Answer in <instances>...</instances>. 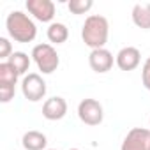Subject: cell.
Here are the masks:
<instances>
[{
	"label": "cell",
	"mask_w": 150,
	"mask_h": 150,
	"mask_svg": "<svg viewBox=\"0 0 150 150\" xmlns=\"http://www.w3.org/2000/svg\"><path fill=\"white\" fill-rule=\"evenodd\" d=\"M110 37V23L101 14H90L81 27V39L90 50H101Z\"/></svg>",
	"instance_id": "obj_1"
},
{
	"label": "cell",
	"mask_w": 150,
	"mask_h": 150,
	"mask_svg": "<svg viewBox=\"0 0 150 150\" xmlns=\"http://www.w3.org/2000/svg\"><path fill=\"white\" fill-rule=\"evenodd\" d=\"M6 28L9 37L16 42H32L37 37L35 23L23 11H11L6 18Z\"/></svg>",
	"instance_id": "obj_2"
},
{
	"label": "cell",
	"mask_w": 150,
	"mask_h": 150,
	"mask_svg": "<svg viewBox=\"0 0 150 150\" xmlns=\"http://www.w3.org/2000/svg\"><path fill=\"white\" fill-rule=\"evenodd\" d=\"M32 60L35 62L37 69L42 74H51L60 65V57H58L57 50L51 44H48V42L34 46V50H32Z\"/></svg>",
	"instance_id": "obj_3"
},
{
	"label": "cell",
	"mask_w": 150,
	"mask_h": 150,
	"mask_svg": "<svg viewBox=\"0 0 150 150\" xmlns=\"http://www.w3.org/2000/svg\"><path fill=\"white\" fill-rule=\"evenodd\" d=\"M21 94L27 101L37 103L44 99L46 96V81L42 80L41 74L37 72H28L27 76L21 80Z\"/></svg>",
	"instance_id": "obj_4"
},
{
	"label": "cell",
	"mask_w": 150,
	"mask_h": 150,
	"mask_svg": "<svg viewBox=\"0 0 150 150\" xmlns=\"http://www.w3.org/2000/svg\"><path fill=\"white\" fill-rule=\"evenodd\" d=\"M78 117L80 120L85 124V125H99L104 118V110H103V104L97 101V99H83L80 104H78Z\"/></svg>",
	"instance_id": "obj_5"
},
{
	"label": "cell",
	"mask_w": 150,
	"mask_h": 150,
	"mask_svg": "<svg viewBox=\"0 0 150 150\" xmlns=\"http://www.w3.org/2000/svg\"><path fill=\"white\" fill-rule=\"evenodd\" d=\"M120 150H150V129L132 127L124 138Z\"/></svg>",
	"instance_id": "obj_6"
},
{
	"label": "cell",
	"mask_w": 150,
	"mask_h": 150,
	"mask_svg": "<svg viewBox=\"0 0 150 150\" xmlns=\"http://www.w3.org/2000/svg\"><path fill=\"white\" fill-rule=\"evenodd\" d=\"M27 11L42 23H50L55 18V4L51 0H27Z\"/></svg>",
	"instance_id": "obj_7"
},
{
	"label": "cell",
	"mask_w": 150,
	"mask_h": 150,
	"mask_svg": "<svg viewBox=\"0 0 150 150\" xmlns=\"http://www.w3.org/2000/svg\"><path fill=\"white\" fill-rule=\"evenodd\" d=\"M113 53L108 51L106 48H101V50H92L90 55H88V65L94 72L97 74H104L108 71H111L113 67Z\"/></svg>",
	"instance_id": "obj_8"
},
{
	"label": "cell",
	"mask_w": 150,
	"mask_h": 150,
	"mask_svg": "<svg viewBox=\"0 0 150 150\" xmlns=\"http://www.w3.org/2000/svg\"><path fill=\"white\" fill-rule=\"evenodd\" d=\"M139 62H141V53H139V50L138 48H134V46H125V48H122L118 53H117V57H115V64L118 65V69L120 71H134L138 65H139Z\"/></svg>",
	"instance_id": "obj_9"
},
{
	"label": "cell",
	"mask_w": 150,
	"mask_h": 150,
	"mask_svg": "<svg viewBox=\"0 0 150 150\" xmlns=\"http://www.w3.org/2000/svg\"><path fill=\"white\" fill-rule=\"evenodd\" d=\"M67 115V101L60 96H55V97H50L44 101L42 104V117L46 120H62L64 117Z\"/></svg>",
	"instance_id": "obj_10"
},
{
	"label": "cell",
	"mask_w": 150,
	"mask_h": 150,
	"mask_svg": "<svg viewBox=\"0 0 150 150\" xmlns=\"http://www.w3.org/2000/svg\"><path fill=\"white\" fill-rule=\"evenodd\" d=\"M21 145L25 150H48V138L41 131H27L21 138Z\"/></svg>",
	"instance_id": "obj_11"
},
{
	"label": "cell",
	"mask_w": 150,
	"mask_h": 150,
	"mask_svg": "<svg viewBox=\"0 0 150 150\" xmlns=\"http://www.w3.org/2000/svg\"><path fill=\"white\" fill-rule=\"evenodd\" d=\"M131 18L138 28L150 30V4H136L132 7Z\"/></svg>",
	"instance_id": "obj_12"
},
{
	"label": "cell",
	"mask_w": 150,
	"mask_h": 150,
	"mask_svg": "<svg viewBox=\"0 0 150 150\" xmlns=\"http://www.w3.org/2000/svg\"><path fill=\"white\" fill-rule=\"evenodd\" d=\"M46 35H48V41L53 42V44H64L67 39H69V28L64 25V23H50L48 30H46Z\"/></svg>",
	"instance_id": "obj_13"
},
{
	"label": "cell",
	"mask_w": 150,
	"mask_h": 150,
	"mask_svg": "<svg viewBox=\"0 0 150 150\" xmlns=\"http://www.w3.org/2000/svg\"><path fill=\"white\" fill-rule=\"evenodd\" d=\"M6 62H9L14 69H16V72L20 74V76H27V71H28V67H30V57L27 55V53H23V51H14L11 57H9V60H6Z\"/></svg>",
	"instance_id": "obj_14"
},
{
	"label": "cell",
	"mask_w": 150,
	"mask_h": 150,
	"mask_svg": "<svg viewBox=\"0 0 150 150\" xmlns=\"http://www.w3.org/2000/svg\"><path fill=\"white\" fill-rule=\"evenodd\" d=\"M18 78H20V74L16 72V69L9 62H2V64H0V85L16 87Z\"/></svg>",
	"instance_id": "obj_15"
},
{
	"label": "cell",
	"mask_w": 150,
	"mask_h": 150,
	"mask_svg": "<svg viewBox=\"0 0 150 150\" xmlns=\"http://www.w3.org/2000/svg\"><path fill=\"white\" fill-rule=\"evenodd\" d=\"M94 7L92 0H69L67 2V9L72 14H85Z\"/></svg>",
	"instance_id": "obj_16"
},
{
	"label": "cell",
	"mask_w": 150,
	"mask_h": 150,
	"mask_svg": "<svg viewBox=\"0 0 150 150\" xmlns=\"http://www.w3.org/2000/svg\"><path fill=\"white\" fill-rule=\"evenodd\" d=\"M13 53L14 51H13V46H11L9 39L7 37H0V58L6 62V60H9V57Z\"/></svg>",
	"instance_id": "obj_17"
},
{
	"label": "cell",
	"mask_w": 150,
	"mask_h": 150,
	"mask_svg": "<svg viewBox=\"0 0 150 150\" xmlns=\"http://www.w3.org/2000/svg\"><path fill=\"white\" fill-rule=\"evenodd\" d=\"M14 92H16V87L0 85V101H2V103H9L14 97Z\"/></svg>",
	"instance_id": "obj_18"
},
{
	"label": "cell",
	"mask_w": 150,
	"mask_h": 150,
	"mask_svg": "<svg viewBox=\"0 0 150 150\" xmlns=\"http://www.w3.org/2000/svg\"><path fill=\"white\" fill-rule=\"evenodd\" d=\"M141 81H143V87L146 90H150V57L145 60L143 64V69H141Z\"/></svg>",
	"instance_id": "obj_19"
},
{
	"label": "cell",
	"mask_w": 150,
	"mask_h": 150,
	"mask_svg": "<svg viewBox=\"0 0 150 150\" xmlns=\"http://www.w3.org/2000/svg\"><path fill=\"white\" fill-rule=\"evenodd\" d=\"M69 150H80V148H69Z\"/></svg>",
	"instance_id": "obj_20"
},
{
	"label": "cell",
	"mask_w": 150,
	"mask_h": 150,
	"mask_svg": "<svg viewBox=\"0 0 150 150\" xmlns=\"http://www.w3.org/2000/svg\"><path fill=\"white\" fill-rule=\"evenodd\" d=\"M48 150H55V148H48Z\"/></svg>",
	"instance_id": "obj_21"
},
{
	"label": "cell",
	"mask_w": 150,
	"mask_h": 150,
	"mask_svg": "<svg viewBox=\"0 0 150 150\" xmlns=\"http://www.w3.org/2000/svg\"><path fill=\"white\" fill-rule=\"evenodd\" d=\"M148 124H150V118H148Z\"/></svg>",
	"instance_id": "obj_22"
}]
</instances>
